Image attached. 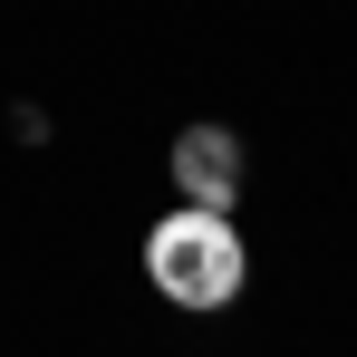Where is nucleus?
<instances>
[{"mask_svg":"<svg viewBox=\"0 0 357 357\" xmlns=\"http://www.w3.org/2000/svg\"><path fill=\"white\" fill-rule=\"evenodd\" d=\"M145 271H155V290L174 299V309H222L251 261H241V232L222 222V213H193V203H183L174 222H155Z\"/></svg>","mask_w":357,"mask_h":357,"instance_id":"1","label":"nucleus"},{"mask_svg":"<svg viewBox=\"0 0 357 357\" xmlns=\"http://www.w3.org/2000/svg\"><path fill=\"white\" fill-rule=\"evenodd\" d=\"M165 165H174V183H183V203H193V213H232V203H241V174H251L232 126H183Z\"/></svg>","mask_w":357,"mask_h":357,"instance_id":"2","label":"nucleus"}]
</instances>
